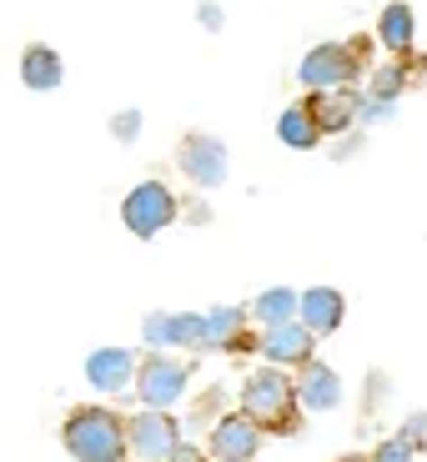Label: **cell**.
<instances>
[{
  "label": "cell",
  "instance_id": "cell-8",
  "mask_svg": "<svg viewBox=\"0 0 427 462\" xmlns=\"http://www.w3.org/2000/svg\"><path fill=\"white\" fill-rule=\"evenodd\" d=\"M262 422H252V417L237 407V412H221V422L211 428L207 438V452L217 462H256V452H262Z\"/></svg>",
  "mask_w": 427,
  "mask_h": 462
},
{
  "label": "cell",
  "instance_id": "cell-13",
  "mask_svg": "<svg viewBox=\"0 0 427 462\" xmlns=\"http://www.w3.org/2000/svg\"><path fill=\"white\" fill-rule=\"evenodd\" d=\"M307 106H312L322 136H342V131H352L362 121V96L357 91H317V96H307Z\"/></svg>",
  "mask_w": 427,
  "mask_h": 462
},
{
  "label": "cell",
  "instance_id": "cell-22",
  "mask_svg": "<svg viewBox=\"0 0 427 462\" xmlns=\"http://www.w3.org/2000/svg\"><path fill=\"white\" fill-rule=\"evenodd\" d=\"M111 136H116V141H136V136H141V111L111 116Z\"/></svg>",
  "mask_w": 427,
  "mask_h": 462
},
{
  "label": "cell",
  "instance_id": "cell-9",
  "mask_svg": "<svg viewBox=\"0 0 427 462\" xmlns=\"http://www.w3.org/2000/svg\"><path fill=\"white\" fill-rule=\"evenodd\" d=\"M201 332H207V312H151L141 322L151 352H172V346H197L201 352Z\"/></svg>",
  "mask_w": 427,
  "mask_h": 462
},
{
  "label": "cell",
  "instance_id": "cell-2",
  "mask_svg": "<svg viewBox=\"0 0 427 462\" xmlns=\"http://www.w3.org/2000/svg\"><path fill=\"white\" fill-rule=\"evenodd\" d=\"M242 412L252 422H262V432H277V438H292L302 428V397L297 382L282 367H256L252 377L242 382Z\"/></svg>",
  "mask_w": 427,
  "mask_h": 462
},
{
  "label": "cell",
  "instance_id": "cell-11",
  "mask_svg": "<svg viewBox=\"0 0 427 462\" xmlns=\"http://www.w3.org/2000/svg\"><path fill=\"white\" fill-rule=\"evenodd\" d=\"M136 377H141V362L126 346H96L91 357H86V382H91L96 393L121 397L126 387H136Z\"/></svg>",
  "mask_w": 427,
  "mask_h": 462
},
{
  "label": "cell",
  "instance_id": "cell-5",
  "mask_svg": "<svg viewBox=\"0 0 427 462\" xmlns=\"http://www.w3.org/2000/svg\"><path fill=\"white\" fill-rule=\"evenodd\" d=\"M181 422L172 412H151L141 407L126 428V462H176L181 452Z\"/></svg>",
  "mask_w": 427,
  "mask_h": 462
},
{
  "label": "cell",
  "instance_id": "cell-24",
  "mask_svg": "<svg viewBox=\"0 0 427 462\" xmlns=\"http://www.w3.org/2000/svg\"><path fill=\"white\" fill-rule=\"evenodd\" d=\"M387 116H393V106H387V101H372V96L362 91V121H387Z\"/></svg>",
  "mask_w": 427,
  "mask_h": 462
},
{
  "label": "cell",
  "instance_id": "cell-16",
  "mask_svg": "<svg viewBox=\"0 0 427 462\" xmlns=\"http://www.w3.org/2000/svg\"><path fill=\"white\" fill-rule=\"evenodd\" d=\"M377 41L393 51L397 60L413 56V46H417V15H413V5H407V0H387V5H382V15H377Z\"/></svg>",
  "mask_w": 427,
  "mask_h": 462
},
{
  "label": "cell",
  "instance_id": "cell-28",
  "mask_svg": "<svg viewBox=\"0 0 427 462\" xmlns=\"http://www.w3.org/2000/svg\"><path fill=\"white\" fill-rule=\"evenodd\" d=\"M332 462H372V457H362V452H342V457H332Z\"/></svg>",
  "mask_w": 427,
  "mask_h": 462
},
{
  "label": "cell",
  "instance_id": "cell-6",
  "mask_svg": "<svg viewBox=\"0 0 427 462\" xmlns=\"http://www.w3.org/2000/svg\"><path fill=\"white\" fill-rule=\"evenodd\" d=\"M186 382H191V362L172 357V352H151L141 357V377H136V397L151 412H172L186 397Z\"/></svg>",
  "mask_w": 427,
  "mask_h": 462
},
{
  "label": "cell",
  "instance_id": "cell-21",
  "mask_svg": "<svg viewBox=\"0 0 427 462\" xmlns=\"http://www.w3.org/2000/svg\"><path fill=\"white\" fill-rule=\"evenodd\" d=\"M417 452H422V442H417V438H407V432H393L387 442H377L372 462H413Z\"/></svg>",
  "mask_w": 427,
  "mask_h": 462
},
{
  "label": "cell",
  "instance_id": "cell-20",
  "mask_svg": "<svg viewBox=\"0 0 427 462\" xmlns=\"http://www.w3.org/2000/svg\"><path fill=\"white\" fill-rule=\"evenodd\" d=\"M403 91H407V66H403V60H387V66L372 70V81H367V96H372V101L397 106V96H403Z\"/></svg>",
  "mask_w": 427,
  "mask_h": 462
},
{
  "label": "cell",
  "instance_id": "cell-7",
  "mask_svg": "<svg viewBox=\"0 0 427 462\" xmlns=\"http://www.w3.org/2000/svg\"><path fill=\"white\" fill-rule=\"evenodd\" d=\"M176 166H181V176L191 186L217 191V186L227 181V171H231V156H227V146H221L217 136H207V131H186V136L176 141Z\"/></svg>",
  "mask_w": 427,
  "mask_h": 462
},
{
  "label": "cell",
  "instance_id": "cell-1",
  "mask_svg": "<svg viewBox=\"0 0 427 462\" xmlns=\"http://www.w3.org/2000/svg\"><path fill=\"white\" fill-rule=\"evenodd\" d=\"M126 428L131 417L111 407H76L60 422V442L76 462H126Z\"/></svg>",
  "mask_w": 427,
  "mask_h": 462
},
{
  "label": "cell",
  "instance_id": "cell-19",
  "mask_svg": "<svg viewBox=\"0 0 427 462\" xmlns=\"http://www.w3.org/2000/svg\"><path fill=\"white\" fill-rule=\"evenodd\" d=\"M246 312H252L262 327H287V322H297V312H302V291L266 287V291H256V301L246 307Z\"/></svg>",
  "mask_w": 427,
  "mask_h": 462
},
{
  "label": "cell",
  "instance_id": "cell-17",
  "mask_svg": "<svg viewBox=\"0 0 427 462\" xmlns=\"http://www.w3.org/2000/svg\"><path fill=\"white\" fill-rule=\"evenodd\" d=\"M21 81L31 86V91H56V86L66 81V66H60V56L51 46L31 41V46L21 51Z\"/></svg>",
  "mask_w": 427,
  "mask_h": 462
},
{
  "label": "cell",
  "instance_id": "cell-3",
  "mask_svg": "<svg viewBox=\"0 0 427 462\" xmlns=\"http://www.w3.org/2000/svg\"><path fill=\"white\" fill-rule=\"evenodd\" d=\"M362 70H367V41H322V46H312L307 56H302L297 66V81L307 86V91H352V81H357Z\"/></svg>",
  "mask_w": 427,
  "mask_h": 462
},
{
  "label": "cell",
  "instance_id": "cell-15",
  "mask_svg": "<svg viewBox=\"0 0 427 462\" xmlns=\"http://www.w3.org/2000/svg\"><path fill=\"white\" fill-rule=\"evenodd\" d=\"M297 397L302 412H332V407H342V377L327 362H307L297 372Z\"/></svg>",
  "mask_w": 427,
  "mask_h": 462
},
{
  "label": "cell",
  "instance_id": "cell-26",
  "mask_svg": "<svg viewBox=\"0 0 427 462\" xmlns=\"http://www.w3.org/2000/svg\"><path fill=\"white\" fill-rule=\"evenodd\" d=\"M403 432H407V438H417V442H427V412H413L403 422Z\"/></svg>",
  "mask_w": 427,
  "mask_h": 462
},
{
  "label": "cell",
  "instance_id": "cell-10",
  "mask_svg": "<svg viewBox=\"0 0 427 462\" xmlns=\"http://www.w3.org/2000/svg\"><path fill=\"white\" fill-rule=\"evenodd\" d=\"M312 346H317V337L307 332L302 322H287V327H262V342H256V352L266 357V367H307V362H317L312 357Z\"/></svg>",
  "mask_w": 427,
  "mask_h": 462
},
{
  "label": "cell",
  "instance_id": "cell-12",
  "mask_svg": "<svg viewBox=\"0 0 427 462\" xmlns=\"http://www.w3.org/2000/svg\"><path fill=\"white\" fill-rule=\"evenodd\" d=\"M246 317H252V312H242V307H211V312H207V332H201V352H231V357L256 352L262 337L246 332Z\"/></svg>",
  "mask_w": 427,
  "mask_h": 462
},
{
  "label": "cell",
  "instance_id": "cell-25",
  "mask_svg": "<svg viewBox=\"0 0 427 462\" xmlns=\"http://www.w3.org/2000/svg\"><path fill=\"white\" fill-rule=\"evenodd\" d=\"M403 66H407V86L427 81V56H403Z\"/></svg>",
  "mask_w": 427,
  "mask_h": 462
},
{
  "label": "cell",
  "instance_id": "cell-14",
  "mask_svg": "<svg viewBox=\"0 0 427 462\" xmlns=\"http://www.w3.org/2000/svg\"><path fill=\"white\" fill-rule=\"evenodd\" d=\"M342 317H347V301H342V291H337V287H307V291H302L297 322L307 327L312 337H332L337 327H342Z\"/></svg>",
  "mask_w": 427,
  "mask_h": 462
},
{
  "label": "cell",
  "instance_id": "cell-4",
  "mask_svg": "<svg viewBox=\"0 0 427 462\" xmlns=\"http://www.w3.org/2000/svg\"><path fill=\"white\" fill-rule=\"evenodd\" d=\"M176 217H181V201H176V191L166 181H141V186H131L126 201H121V221H126V231L141 236V242L162 236Z\"/></svg>",
  "mask_w": 427,
  "mask_h": 462
},
{
  "label": "cell",
  "instance_id": "cell-18",
  "mask_svg": "<svg viewBox=\"0 0 427 462\" xmlns=\"http://www.w3.org/2000/svg\"><path fill=\"white\" fill-rule=\"evenodd\" d=\"M277 141H282V146H292V151H312L317 141H322V126H317L312 106H307V101L282 106V116H277Z\"/></svg>",
  "mask_w": 427,
  "mask_h": 462
},
{
  "label": "cell",
  "instance_id": "cell-23",
  "mask_svg": "<svg viewBox=\"0 0 427 462\" xmlns=\"http://www.w3.org/2000/svg\"><path fill=\"white\" fill-rule=\"evenodd\" d=\"M197 21L207 25V31H221V25H227V11H221L217 0H201V5H197Z\"/></svg>",
  "mask_w": 427,
  "mask_h": 462
},
{
  "label": "cell",
  "instance_id": "cell-27",
  "mask_svg": "<svg viewBox=\"0 0 427 462\" xmlns=\"http://www.w3.org/2000/svg\"><path fill=\"white\" fill-rule=\"evenodd\" d=\"M176 462H207V457H201V448H197V442H181V452H176Z\"/></svg>",
  "mask_w": 427,
  "mask_h": 462
}]
</instances>
